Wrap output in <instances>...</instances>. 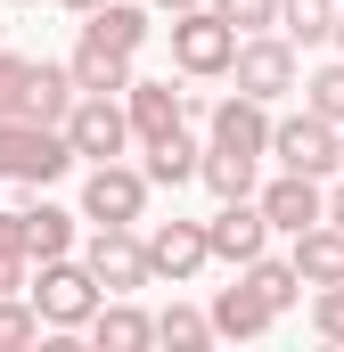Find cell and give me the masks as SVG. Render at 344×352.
Returning a JSON list of instances; mask_svg holds the SVG:
<instances>
[{"label":"cell","instance_id":"6da1fadb","mask_svg":"<svg viewBox=\"0 0 344 352\" xmlns=\"http://www.w3.org/2000/svg\"><path fill=\"white\" fill-rule=\"evenodd\" d=\"M25 303L41 311V328L74 336L90 311H98V278L83 270V254H41V263L25 270Z\"/></svg>","mask_w":344,"mask_h":352},{"label":"cell","instance_id":"cb8c5ba5","mask_svg":"<svg viewBox=\"0 0 344 352\" xmlns=\"http://www.w3.org/2000/svg\"><path fill=\"white\" fill-rule=\"evenodd\" d=\"M238 270H246L262 295H270V311H279V320L303 303V278H295V263H287V254H255V263H238Z\"/></svg>","mask_w":344,"mask_h":352},{"label":"cell","instance_id":"e0dca14e","mask_svg":"<svg viewBox=\"0 0 344 352\" xmlns=\"http://www.w3.org/2000/svg\"><path fill=\"white\" fill-rule=\"evenodd\" d=\"M90 41H107V50H123V58H140L148 50V33H156V8H140V0H98L83 16Z\"/></svg>","mask_w":344,"mask_h":352},{"label":"cell","instance_id":"836d02e7","mask_svg":"<svg viewBox=\"0 0 344 352\" xmlns=\"http://www.w3.org/2000/svg\"><path fill=\"white\" fill-rule=\"evenodd\" d=\"M148 8H164V16H180V8H205V0H148Z\"/></svg>","mask_w":344,"mask_h":352},{"label":"cell","instance_id":"3957f363","mask_svg":"<svg viewBox=\"0 0 344 352\" xmlns=\"http://www.w3.org/2000/svg\"><path fill=\"white\" fill-rule=\"evenodd\" d=\"M230 82L246 90V98H262V107H279L287 90L303 82V50L270 25V33H238V50H230Z\"/></svg>","mask_w":344,"mask_h":352},{"label":"cell","instance_id":"4fadbf2b","mask_svg":"<svg viewBox=\"0 0 344 352\" xmlns=\"http://www.w3.org/2000/svg\"><path fill=\"white\" fill-rule=\"evenodd\" d=\"M205 320H213V336H238V344H255L279 328V311H270V295H262L255 278L238 270L230 287H213V303H205Z\"/></svg>","mask_w":344,"mask_h":352},{"label":"cell","instance_id":"603a6c76","mask_svg":"<svg viewBox=\"0 0 344 352\" xmlns=\"http://www.w3.org/2000/svg\"><path fill=\"white\" fill-rule=\"evenodd\" d=\"M156 344H172V352H205V344H213V320H205L197 303H180V295H172L164 311H156Z\"/></svg>","mask_w":344,"mask_h":352},{"label":"cell","instance_id":"ac0fdd59","mask_svg":"<svg viewBox=\"0 0 344 352\" xmlns=\"http://www.w3.org/2000/svg\"><path fill=\"white\" fill-rule=\"evenodd\" d=\"M66 107H74V74H66L58 58H33V66H25L17 115H25V123H66Z\"/></svg>","mask_w":344,"mask_h":352},{"label":"cell","instance_id":"4dcf8cb0","mask_svg":"<svg viewBox=\"0 0 344 352\" xmlns=\"http://www.w3.org/2000/svg\"><path fill=\"white\" fill-rule=\"evenodd\" d=\"M0 254H25V213L17 205H0ZM33 263V254H25Z\"/></svg>","mask_w":344,"mask_h":352},{"label":"cell","instance_id":"8992f818","mask_svg":"<svg viewBox=\"0 0 344 352\" xmlns=\"http://www.w3.org/2000/svg\"><path fill=\"white\" fill-rule=\"evenodd\" d=\"M66 148H74V164H107V156H123L131 148V123H123V98H107V90H74V107H66Z\"/></svg>","mask_w":344,"mask_h":352},{"label":"cell","instance_id":"f1b7e54d","mask_svg":"<svg viewBox=\"0 0 344 352\" xmlns=\"http://www.w3.org/2000/svg\"><path fill=\"white\" fill-rule=\"evenodd\" d=\"M312 328H320L328 344H344V278L336 287H312Z\"/></svg>","mask_w":344,"mask_h":352},{"label":"cell","instance_id":"277c9868","mask_svg":"<svg viewBox=\"0 0 344 352\" xmlns=\"http://www.w3.org/2000/svg\"><path fill=\"white\" fill-rule=\"evenodd\" d=\"M262 164H279V173H312V180L344 173V156H336V123H320L312 107L270 115V148H262Z\"/></svg>","mask_w":344,"mask_h":352},{"label":"cell","instance_id":"e575fe53","mask_svg":"<svg viewBox=\"0 0 344 352\" xmlns=\"http://www.w3.org/2000/svg\"><path fill=\"white\" fill-rule=\"evenodd\" d=\"M328 41H336V58H344V0H336V25H328Z\"/></svg>","mask_w":344,"mask_h":352},{"label":"cell","instance_id":"d6986e66","mask_svg":"<svg viewBox=\"0 0 344 352\" xmlns=\"http://www.w3.org/2000/svg\"><path fill=\"white\" fill-rule=\"evenodd\" d=\"M17 213H25V254H33V263H41V254H74V221H83V213L50 205L41 188H33V197H25Z\"/></svg>","mask_w":344,"mask_h":352},{"label":"cell","instance_id":"7c38bea8","mask_svg":"<svg viewBox=\"0 0 344 352\" xmlns=\"http://www.w3.org/2000/svg\"><path fill=\"white\" fill-rule=\"evenodd\" d=\"M320 188H328V180H312V173H270V180H255V205H262V221H270V238L312 230V221H320Z\"/></svg>","mask_w":344,"mask_h":352},{"label":"cell","instance_id":"83f0119b","mask_svg":"<svg viewBox=\"0 0 344 352\" xmlns=\"http://www.w3.org/2000/svg\"><path fill=\"white\" fill-rule=\"evenodd\" d=\"M222 25H238V33H270V16H279V0H205Z\"/></svg>","mask_w":344,"mask_h":352},{"label":"cell","instance_id":"52a82bcc","mask_svg":"<svg viewBox=\"0 0 344 352\" xmlns=\"http://www.w3.org/2000/svg\"><path fill=\"white\" fill-rule=\"evenodd\" d=\"M230 50H238V25H222L213 8H180L172 16V66L189 82H222L230 74Z\"/></svg>","mask_w":344,"mask_h":352},{"label":"cell","instance_id":"d4e9b609","mask_svg":"<svg viewBox=\"0 0 344 352\" xmlns=\"http://www.w3.org/2000/svg\"><path fill=\"white\" fill-rule=\"evenodd\" d=\"M295 50H312V41H328V25H336V0H279V16H270Z\"/></svg>","mask_w":344,"mask_h":352},{"label":"cell","instance_id":"4316f807","mask_svg":"<svg viewBox=\"0 0 344 352\" xmlns=\"http://www.w3.org/2000/svg\"><path fill=\"white\" fill-rule=\"evenodd\" d=\"M17 344H41V311L25 295H0V352H17Z\"/></svg>","mask_w":344,"mask_h":352},{"label":"cell","instance_id":"d590c367","mask_svg":"<svg viewBox=\"0 0 344 352\" xmlns=\"http://www.w3.org/2000/svg\"><path fill=\"white\" fill-rule=\"evenodd\" d=\"M58 8H74V16H90V8H98V0H58Z\"/></svg>","mask_w":344,"mask_h":352},{"label":"cell","instance_id":"9a60e30c","mask_svg":"<svg viewBox=\"0 0 344 352\" xmlns=\"http://www.w3.org/2000/svg\"><path fill=\"white\" fill-rule=\"evenodd\" d=\"M83 328H90L98 352H148V344H156V320H148L131 295H98V311H90Z\"/></svg>","mask_w":344,"mask_h":352},{"label":"cell","instance_id":"1f68e13d","mask_svg":"<svg viewBox=\"0 0 344 352\" xmlns=\"http://www.w3.org/2000/svg\"><path fill=\"white\" fill-rule=\"evenodd\" d=\"M25 270H33L25 254H0V295H25Z\"/></svg>","mask_w":344,"mask_h":352},{"label":"cell","instance_id":"484cf974","mask_svg":"<svg viewBox=\"0 0 344 352\" xmlns=\"http://www.w3.org/2000/svg\"><path fill=\"white\" fill-rule=\"evenodd\" d=\"M303 107H312V115H320V123H344V58H328V66H312V74H303Z\"/></svg>","mask_w":344,"mask_h":352},{"label":"cell","instance_id":"8d00e7d4","mask_svg":"<svg viewBox=\"0 0 344 352\" xmlns=\"http://www.w3.org/2000/svg\"><path fill=\"white\" fill-rule=\"evenodd\" d=\"M0 41H8V0H0Z\"/></svg>","mask_w":344,"mask_h":352},{"label":"cell","instance_id":"5bb4252c","mask_svg":"<svg viewBox=\"0 0 344 352\" xmlns=\"http://www.w3.org/2000/svg\"><path fill=\"white\" fill-rule=\"evenodd\" d=\"M197 123H205V140H213V148H238V156H262V148H270V107L246 98V90H230V98H222V107H205Z\"/></svg>","mask_w":344,"mask_h":352},{"label":"cell","instance_id":"7a4b0ae2","mask_svg":"<svg viewBox=\"0 0 344 352\" xmlns=\"http://www.w3.org/2000/svg\"><path fill=\"white\" fill-rule=\"evenodd\" d=\"M74 173V148L58 123H25V115H0V180H25V188H50V180Z\"/></svg>","mask_w":344,"mask_h":352},{"label":"cell","instance_id":"30bf717a","mask_svg":"<svg viewBox=\"0 0 344 352\" xmlns=\"http://www.w3.org/2000/svg\"><path fill=\"white\" fill-rule=\"evenodd\" d=\"M205 254L213 263H255V254H270V221H262V205L255 197H222V213L205 221Z\"/></svg>","mask_w":344,"mask_h":352},{"label":"cell","instance_id":"5b68a950","mask_svg":"<svg viewBox=\"0 0 344 352\" xmlns=\"http://www.w3.org/2000/svg\"><path fill=\"white\" fill-rule=\"evenodd\" d=\"M83 270L98 278V295H140V287H156L148 278V246H140V221H98L83 246Z\"/></svg>","mask_w":344,"mask_h":352},{"label":"cell","instance_id":"9c48e42d","mask_svg":"<svg viewBox=\"0 0 344 352\" xmlns=\"http://www.w3.org/2000/svg\"><path fill=\"white\" fill-rule=\"evenodd\" d=\"M123 123H131V148L164 140L172 123H189V90H172V74H131L123 82Z\"/></svg>","mask_w":344,"mask_h":352},{"label":"cell","instance_id":"ffe728a7","mask_svg":"<svg viewBox=\"0 0 344 352\" xmlns=\"http://www.w3.org/2000/svg\"><path fill=\"white\" fill-rule=\"evenodd\" d=\"M197 156H205V140H189V123H172L164 140H148V188H189L197 180Z\"/></svg>","mask_w":344,"mask_h":352},{"label":"cell","instance_id":"74e56055","mask_svg":"<svg viewBox=\"0 0 344 352\" xmlns=\"http://www.w3.org/2000/svg\"><path fill=\"white\" fill-rule=\"evenodd\" d=\"M336 156H344V123H336Z\"/></svg>","mask_w":344,"mask_h":352},{"label":"cell","instance_id":"44dd1931","mask_svg":"<svg viewBox=\"0 0 344 352\" xmlns=\"http://www.w3.org/2000/svg\"><path fill=\"white\" fill-rule=\"evenodd\" d=\"M66 74H74V90H107V98H123V82H131V58L83 33V41H74V58H66Z\"/></svg>","mask_w":344,"mask_h":352},{"label":"cell","instance_id":"f546056e","mask_svg":"<svg viewBox=\"0 0 344 352\" xmlns=\"http://www.w3.org/2000/svg\"><path fill=\"white\" fill-rule=\"evenodd\" d=\"M25 66H33V58H17V50L0 41V115H17V98H25Z\"/></svg>","mask_w":344,"mask_h":352},{"label":"cell","instance_id":"f35d334b","mask_svg":"<svg viewBox=\"0 0 344 352\" xmlns=\"http://www.w3.org/2000/svg\"><path fill=\"white\" fill-rule=\"evenodd\" d=\"M8 8H33V0H8Z\"/></svg>","mask_w":344,"mask_h":352},{"label":"cell","instance_id":"ba28073f","mask_svg":"<svg viewBox=\"0 0 344 352\" xmlns=\"http://www.w3.org/2000/svg\"><path fill=\"white\" fill-rule=\"evenodd\" d=\"M83 221H148V173L140 164H123V156H107V164H90L83 180Z\"/></svg>","mask_w":344,"mask_h":352},{"label":"cell","instance_id":"7402d4cb","mask_svg":"<svg viewBox=\"0 0 344 352\" xmlns=\"http://www.w3.org/2000/svg\"><path fill=\"white\" fill-rule=\"evenodd\" d=\"M197 180H205L213 197H255L262 156H238V148H213V140H205V156H197Z\"/></svg>","mask_w":344,"mask_h":352},{"label":"cell","instance_id":"8fae6325","mask_svg":"<svg viewBox=\"0 0 344 352\" xmlns=\"http://www.w3.org/2000/svg\"><path fill=\"white\" fill-rule=\"evenodd\" d=\"M140 246H148V278H172V287H189L197 270L213 263L205 254V221H156V230H140Z\"/></svg>","mask_w":344,"mask_h":352},{"label":"cell","instance_id":"d6a6232c","mask_svg":"<svg viewBox=\"0 0 344 352\" xmlns=\"http://www.w3.org/2000/svg\"><path fill=\"white\" fill-rule=\"evenodd\" d=\"M320 221H336V230H344V180H336V188H320Z\"/></svg>","mask_w":344,"mask_h":352},{"label":"cell","instance_id":"2e32d148","mask_svg":"<svg viewBox=\"0 0 344 352\" xmlns=\"http://www.w3.org/2000/svg\"><path fill=\"white\" fill-rule=\"evenodd\" d=\"M287 263H295L303 287H336V278H344V230H336V221L295 230V238H287Z\"/></svg>","mask_w":344,"mask_h":352}]
</instances>
